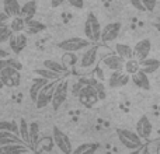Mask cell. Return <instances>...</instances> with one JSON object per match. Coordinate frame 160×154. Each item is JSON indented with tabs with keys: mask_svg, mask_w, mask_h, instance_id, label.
<instances>
[{
	"mask_svg": "<svg viewBox=\"0 0 160 154\" xmlns=\"http://www.w3.org/2000/svg\"><path fill=\"white\" fill-rule=\"evenodd\" d=\"M34 73H35L37 76L44 77V79H47V80H59V79H62V76L59 75V73L52 72V70L47 69V67H42V69H35V70H34Z\"/></svg>",
	"mask_w": 160,
	"mask_h": 154,
	"instance_id": "cell-31",
	"label": "cell"
},
{
	"mask_svg": "<svg viewBox=\"0 0 160 154\" xmlns=\"http://www.w3.org/2000/svg\"><path fill=\"white\" fill-rule=\"evenodd\" d=\"M18 136L21 137V140L28 146V122L24 118L20 119L18 122Z\"/></svg>",
	"mask_w": 160,
	"mask_h": 154,
	"instance_id": "cell-33",
	"label": "cell"
},
{
	"mask_svg": "<svg viewBox=\"0 0 160 154\" xmlns=\"http://www.w3.org/2000/svg\"><path fill=\"white\" fill-rule=\"evenodd\" d=\"M91 42L87 38H82V36H72V38L63 39V41L58 42L56 46L59 49L65 51V52H80V51L86 49V48L90 45Z\"/></svg>",
	"mask_w": 160,
	"mask_h": 154,
	"instance_id": "cell-5",
	"label": "cell"
},
{
	"mask_svg": "<svg viewBox=\"0 0 160 154\" xmlns=\"http://www.w3.org/2000/svg\"><path fill=\"white\" fill-rule=\"evenodd\" d=\"M152 52V42L149 38L141 39L139 42H136V45L133 46V58H136L138 60L148 58Z\"/></svg>",
	"mask_w": 160,
	"mask_h": 154,
	"instance_id": "cell-13",
	"label": "cell"
},
{
	"mask_svg": "<svg viewBox=\"0 0 160 154\" xmlns=\"http://www.w3.org/2000/svg\"><path fill=\"white\" fill-rule=\"evenodd\" d=\"M32 150L25 143H8L0 146V153H30Z\"/></svg>",
	"mask_w": 160,
	"mask_h": 154,
	"instance_id": "cell-19",
	"label": "cell"
},
{
	"mask_svg": "<svg viewBox=\"0 0 160 154\" xmlns=\"http://www.w3.org/2000/svg\"><path fill=\"white\" fill-rule=\"evenodd\" d=\"M94 73H96V77H97V79L101 80V81L105 79V77H104V73H102V70L100 69V67H97V66L94 67Z\"/></svg>",
	"mask_w": 160,
	"mask_h": 154,
	"instance_id": "cell-42",
	"label": "cell"
},
{
	"mask_svg": "<svg viewBox=\"0 0 160 154\" xmlns=\"http://www.w3.org/2000/svg\"><path fill=\"white\" fill-rule=\"evenodd\" d=\"M6 58H8V52L4 49H0V59H6Z\"/></svg>",
	"mask_w": 160,
	"mask_h": 154,
	"instance_id": "cell-44",
	"label": "cell"
},
{
	"mask_svg": "<svg viewBox=\"0 0 160 154\" xmlns=\"http://www.w3.org/2000/svg\"><path fill=\"white\" fill-rule=\"evenodd\" d=\"M48 81H49V80L44 79V77H41V76L35 77V79L32 80V84H31V87H30V98H31V101H35L37 95H38V91L41 90L42 85H45Z\"/></svg>",
	"mask_w": 160,
	"mask_h": 154,
	"instance_id": "cell-25",
	"label": "cell"
},
{
	"mask_svg": "<svg viewBox=\"0 0 160 154\" xmlns=\"http://www.w3.org/2000/svg\"><path fill=\"white\" fill-rule=\"evenodd\" d=\"M158 20H160V16H159V17H158Z\"/></svg>",
	"mask_w": 160,
	"mask_h": 154,
	"instance_id": "cell-49",
	"label": "cell"
},
{
	"mask_svg": "<svg viewBox=\"0 0 160 154\" xmlns=\"http://www.w3.org/2000/svg\"><path fill=\"white\" fill-rule=\"evenodd\" d=\"M8 143H24L18 135L13 132H7V130H0V146Z\"/></svg>",
	"mask_w": 160,
	"mask_h": 154,
	"instance_id": "cell-27",
	"label": "cell"
},
{
	"mask_svg": "<svg viewBox=\"0 0 160 154\" xmlns=\"http://www.w3.org/2000/svg\"><path fill=\"white\" fill-rule=\"evenodd\" d=\"M56 81L58 80H49L45 85H42V88L38 91V95L35 98V105L38 109H42V108L48 107L51 104V99H52V94H53V88L56 85Z\"/></svg>",
	"mask_w": 160,
	"mask_h": 154,
	"instance_id": "cell-7",
	"label": "cell"
},
{
	"mask_svg": "<svg viewBox=\"0 0 160 154\" xmlns=\"http://www.w3.org/2000/svg\"><path fill=\"white\" fill-rule=\"evenodd\" d=\"M38 139H39V123L34 121L31 123H28V147L32 152H35Z\"/></svg>",
	"mask_w": 160,
	"mask_h": 154,
	"instance_id": "cell-18",
	"label": "cell"
},
{
	"mask_svg": "<svg viewBox=\"0 0 160 154\" xmlns=\"http://www.w3.org/2000/svg\"><path fill=\"white\" fill-rule=\"evenodd\" d=\"M10 20H11V17L7 16L4 11H2V13H0V27L8 25V24H10Z\"/></svg>",
	"mask_w": 160,
	"mask_h": 154,
	"instance_id": "cell-39",
	"label": "cell"
},
{
	"mask_svg": "<svg viewBox=\"0 0 160 154\" xmlns=\"http://www.w3.org/2000/svg\"><path fill=\"white\" fill-rule=\"evenodd\" d=\"M65 2H66V0H51V6H52V7H59V6H62Z\"/></svg>",
	"mask_w": 160,
	"mask_h": 154,
	"instance_id": "cell-43",
	"label": "cell"
},
{
	"mask_svg": "<svg viewBox=\"0 0 160 154\" xmlns=\"http://www.w3.org/2000/svg\"><path fill=\"white\" fill-rule=\"evenodd\" d=\"M45 28H47V25L44 24V22L38 21V20H27L25 21V30H27V32L30 34V35H34V34H39L41 31H44Z\"/></svg>",
	"mask_w": 160,
	"mask_h": 154,
	"instance_id": "cell-26",
	"label": "cell"
},
{
	"mask_svg": "<svg viewBox=\"0 0 160 154\" xmlns=\"http://www.w3.org/2000/svg\"><path fill=\"white\" fill-rule=\"evenodd\" d=\"M98 149H100L98 143H82L80 146L76 147L72 153H75V154H91Z\"/></svg>",
	"mask_w": 160,
	"mask_h": 154,
	"instance_id": "cell-28",
	"label": "cell"
},
{
	"mask_svg": "<svg viewBox=\"0 0 160 154\" xmlns=\"http://www.w3.org/2000/svg\"><path fill=\"white\" fill-rule=\"evenodd\" d=\"M0 80H2L4 87L16 88L21 83V73L18 69H14L11 66H6L0 72Z\"/></svg>",
	"mask_w": 160,
	"mask_h": 154,
	"instance_id": "cell-8",
	"label": "cell"
},
{
	"mask_svg": "<svg viewBox=\"0 0 160 154\" xmlns=\"http://www.w3.org/2000/svg\"><path fill=\"white\" fill-rule=\"evenodd\" d=\"M78 60H79V58L76 56L75 52H68L66 51V53L62 55V63H63L69 70L78 65Z\"/></svg>",
	"mask_w": 160,
	"mask_h": 154,
	"instance_id": "cell-30",
	"label": "cell"
},
{
	"mask_svg": "<svg viewBox=\"0 0 160 154\" xmlns=\"http://www.w3.org/2000/svg\"><path fill=\"white\" fill-rule=\"evenodd\" d=\"M117 136L118 140L125 149L131 150V152H138L142 146H143V139L138 135L136 132H131L128 129H117Z\"/></svg>",
	"mask_w": 160,
	"mask_h": 154,
	"instance_id": "cell-2",
	"label": "cell"
},
{
	"mask_svg": "<svg viewBox=\"0 0 160 154\" xmlns=\"http://www.w3.org/2000/svg\"><path fill=\"white\" fill-rule=\"evenodd\" d=\"M114 52L117 55H119L121 58H124L125 60L129 58H133V48L128 44H121V42H117L114 45Z\"/></svg>",
	"mask_w": 160,
	"mask_h": 154,
	"instance_id": "cell-24",
	"label": "cell"
},
{
	"mask_svg": "<svg viewBox=\"0 0 160 154\" xmlns=\"http://www.w3.org/2000/svg\"><path fill=\"white\" fill-rule=\"evenodd\" d=\"M131 80L132 83L136 85V87L142 88V90H150V80H149V76L146 75L145 72H142L141 69L138 72H135L133 75H131Z\"/></svg>",
	"mask_w": 160,
	"mask_h": 154,
	"instance_id": "cell-17",
	"label": "cell"
},
{
	"mask_svg": "<svg viewBox=\"0 0 160 154\" xmlns=\"http://www.w3.org/2000/svg\"><path fill=\"white\" fill-rule=\"evenodd\" d=\"M153 132V125L150 122L149 116L148 115H142L138 119V123H136V133L141 136L143 140H149L150 136Z\"/></svg>",
	"mask_w": 160,
	"mask_h": 154,
	"instance_id": "cell-11",
	"label": "cell"
},
{
	"mask_svg": "<svg viewBox=\"0 0 160 154\" xmlns=\"http://www.w3.org/2000/svg\"><path fill=\"white\" fill-rule=\"evenodd\" d=\"M97 49H98V45L97 44H90L86 49H83L82 56H80L78 60V66L80 70L90 72V70H93L97 66V62H98Z\"/></svg>",
	"mask_w": 160,
	"mask_h": 154,
	"instance_id": "cell-1",
	"label": "cell"
},
{
	"mask_svg": "<svg viewBox=\"0 0 160 154\" xmlns=\"http://www.w3.org/2000/svg\"><path fill=\"white\" fill-rule=\"evenodd\" d=\"M153 27L156 28V31H158V32H160V20L158 22H155V24H153Z\"/></svg>",
	"mask_w": 160,
	"mask_h": 154,
	"instance_id": "cell-45",
	"label": "cell"
},
{
	"mask_svg": "<svg viewBox=\"0 0 160 154\" xmlns=\"http://www.w3.org/2000/svg\"><path fill=\"white\" fill-rule=\"evenodd\" d=\"M27 44V35L22 32H13V35L8 39V45H10V49L13 51V53H20L22 49H25Z\"/></svg>",
	"mask_w": 160,
	"mask_h": 154,
	"instance_id": "cell-14",
	"label": "cell"
},
{
	"mask_svg": "<svg viewBox=\"0 0 160 154\" xmlns=\"http://www.w3.org/2000/svg\"><path fill=\"white\" fill-rule=\"evenodd\" d=\"M52 139L53 143H55V147L63 154H70L73 152V146L72 142H70L69 136L65 132H62V129H59L58 126L52 128Z\"/></svg>",
	"mask_w": 160,
	"mask_h": 154,
	"instance_id": "cell-6",
	"label": "cell"
},
{
	"mask_svg": "<svg viewBox=\"0 0 160 154\" xmlns=\"http://www.w3.org/2000/svg\"><path fill=\"white\" fill-rule=\"evenodd\" d=\"M82 87H83L82 83H80V81H76L75 84L70 87V93H72V95H73V97H78V94H79V91L82 90Z\"/></svg>",
	"mask_w": 160,
	"mask_h": 154,
	"instance_id": "cell-40",
	"label": "cell"
},
{
	"mask_svg": "<svg viewBox=\"0 0 160 154\" xmlns=\"http://www.w3.org/2000/svg\"><path fill=\"white\" fill-rule=\"evenodd\" d=\"M78 98H79L80 104H82L84 108H88V109L93 108L94 105L100 101L94 85H84V87H82V90H80L79 94H78Z\"/></svg>",
	"mask_w": 160,
	"mask_h": 154,
	"instance_id": "cell-9",
	"label": "cell"
},
{
	"mask_svg": "<svg viewBox=\"0 0 160 154\" xmlns=\"http://www.w3.org/2000/svg\"><path fill=\"white\" fill-rule=\"evenodd\" d=\"M73 8H78V10H82L84 8V0H66Z\"/></svg>",
	"mask_w": 160,
	"mask_h": 154,
	"instance_id": "cell-38",
	"label": "cell"
},
{
	"mask_svg": "<svg viewBox=\"0 0 160 154\" xmlns=\"http://www.w3.org/2000/svg\"><path fill=\"white\" fill-rule=\"evenodd\" d=\"M68 94H69V81H68V79L62 77L56 81V85L53 88L52 99H51V105H52L53 111H58L66 102Z\"/></svg>",
	"mask_w": 160,
	"mask_h": 154,
	"instance_id": "cell-3",
	"label": "cell"
},
{
	"mask_svg": "<svg viewBox=\"0 0 160 154\" xmlns=\"http://www.w3.org/2000/svg\"><path fill=\"white\" fill-rule=\"evenodd\" d=\"M55 149V143H53L52 136H44V137L38 139L35 152L34 153H41V152H53Z\"/></svg>",
	"mask_w": 160,
	"mask_h": 154,
	"instance_id": "cell-22",
	"label": "cell"
},
{
	"mask_svg": "<svg viewBox=\"0 0 160 154\" xmlns=\"http://www.w3.org/2000/svg\"><path fill=\"white\" fill-rule=\"evenodd\" d=\"M139 69L142 72H145L146 75H152V73L158 72L160 69V60L156 58H145L142 60H139Z\"/></svg>",
	"mask_w": 160,
	"mask_h": 154,
	"instance_id": "cell-16",
	"label": "cell"
},
{
	"mask_svg": "<svg viewBox=\"0 0 160 154\" xmlns=\"http://www.w3.org/2000/svg\"><path fill=\"white\" fill-rule=\"evenodd\" d=\"M8 27L11 28V31H13V32H22V31L25 30V20L22 18L21 16L11 17Z\"/></svg>",
	"mask_w": 160,
	"mask_h": 154,
	"instance_id": "cell-29",
	"label": "cell"
},
{
	"mask_svg": "<svg viewBox=\"0 0 160 154\" xmlns=\"http://www.w3.org/2000/svg\"><path fill=\"white\" fill-rule=\"evenodd\" d=\"M84 38H87L91 44L100 42V34H101V25H100L98 18L94 13H88L87 18L84 21Z\"/></svg>",
	"mask_w": 160,
	"mask_h": 154,
	"instance_id": "cell-4",
	"label": "cell"
},
{
	"mask_svg": "<svg viewBox=\"0 0 160 154\" xmlns=\"http://www.w3.org/2000/svg\"><path fill=\"white\" fill-rule=\"evenodd\" d=\"M44 67H47V69L52 70V72H56L59 73L62 77H66V75H69L70 70L68 69L66 66H65L62 62H56V60H51V59H47V60H44Z\"/></svg>",
	"mask_w": 160,
	"mask_h": 154,
	"instance_id": "cell-21",
	"label": "cell"
},
{
	"mask_svg": "<svg viewBox=\"0 0 160 154\" xmlns=\"http://www.w3.org/2000/svg\"><path fill=\"white\" fill-rule=\"evenodd\" d=\"M129 83V75L124 73L122 70H111V75L108 77V85L111 88L125 87Z\"/></svg>",
	"mask_w": 160,
	"mask_h": 154,
	"instance_id": "cell-12",
	"label": "cell"
},
{
	"mask_svg": "<svg viewBox=\"0 0 160 154\" xmlns=\"http://www.w3.org/2000/svg\"><path fill=\"white\" fill-rule=\"evenodd\" d=\"M11 35H13V31H11V28L8 27V25L0 27V45L8 42V39H10Z\"/></svg>",
	"mask_w": 160,
	"mask_h": 154,
	"instance_id": "cell-35",
	"label": "cell"
},
{
	"mask_svg": "<svg viewBox=\"0 0 160 154\" xmlns=\"http://www.w3.org/2000/svg\"><path fill=\"white\" fill-rule=\"evenodd\" d=\"M4 85H3V83H2V80H0V88H3Z\"/></svg>",
	"mask_w": 160,
	"mask_h": 154,
	"instance_id": "cell-46",
	"label": "cell"
},
{
	"mask_svg": "<svg viewBox=\"0 0 160 154\" xmlns=\"http://www.w3.org/2000/svg\"><path fill=\"white\" fill-rule=\"evenodd\" d=\"M3 8L4 13L10 17L20 16V10H21V4L18 0H3Z\"/></svg>",
	"mask_w": 160,
	"mask_h": 154,
	"instance_id": "cell-23",
	"label": "cell"
},
{
	"mask_svg": "<svg viewBox=\"0 0 160 154\" xmlns=\"http://www.w3.org/2000/svg\"><path fill=\"white\" fill-rule=\"evenodd\" d=\"M121 22H108L105 27H101V34H100V42H102L104 45H107L108 42H112L118 38V35L121 34Z\"/></svg>",
	"mask_w": 160,
	"mask_h": 154,
	"instance_id": "cell-10",
	"label": "cell"
},
{
	"mask_svg": "<svg viewBox=\"0 0 160 154\" xmlns=\"http://www.w3.org/2000/svg\"><path fill=\"white\" fill-rule=\"evenodd\" d=\"M94 88H96V93H97V95H98V98L104 99L105 98V85H104V83H102L101 80H98V81L96 83V85H94Z\"/></svg>",
	"mask_w": 160,
	"mask_h": 154,
	"instance_id": "cell-36",
	"label": "cell"
},
{
	"mask_svg": "<svg viewBox=\"0 0 160 154\" xmlns=\"http://www.w3.org/2000/svg\"><path fill=\"white\" fill-rule=\"evenodd\" d=\"M158 135L160 136V128H159V129H158Z\"/></svg>",
	"mask_w": 160,
	"mask_h": 154,
	"instance_id": "cell-48",
	"label": "cell"
},
{
	"mask_svg": "<svg viewBox=\"0 0 160 154\" xmlns=\"http://www.w3.org/2000/svg\"><path fill=\"white\" fill-rule=\"evenodd\" d=\"M158 153H160V142H159V147H158Z\"/></svg>",
	"mask_w": 160,
	"mask_h": 154,
	"instance_id": "cell-47",
	"label": "cell"
},
{
	"mask_svg": "<svg viewBox=\"0 0 160 154\" xmlns=\"http://www.w3.org/2000/svg\"><path fill=\"white\" fill-rule=\"evenodd\" d=\"M129 3L133 6V8H136V10H139V11H146L141 0H129Z\"/></svg>",
	"mask_w": 160,
	"mask_h": 154,
	"instance_id": "cell-41",
	"label": "cell"
},
{
	"mask_svg": "<svg viewBox=\"0 0 160 154\" xmlns=\"http://www.w3.org/2000/svg\"><path fill=\"white\" fill-rule=\"evenodd\" d=\"M125 73H128V75H133L135 72H138L139 70V60L136 58H129L127 59V60L124 62V69Z\"/></svg>",
	"mask_w": 160,
	"mask_h": 154,
	"instance_id": "cell-32",
	"label": "cell"
},
{
	"mask_svg": "<svg viewBox=\"0 0 160 154\" xmlns=\"http://www.w3.org/2000/svg\"><path fill=\"white\" fill-rule=\"evenodd\" d=\"M37 14V2L35 0H28L24 4L21 6V10H20V16L27 21V20L34 18V16Z\"/></svg>",
	"mask_w": 160,
	"mask_h": 154,
	"instance_id": "cell-20",
	"label": "cell"
},
{
	"mask_svg": "<svg viewBox=\"0 0 160 154\" xmlns=\"http://www.w3.org/2000/svg\"><path fill=\"white\" fill-rule=\"evenodd\" d=\"M0 130H7L18 135V123L16 121H0Z\"/></svg>",
	"mask_w": 160,
	"mask_h": 154,
	"instance_id": "cell-34",
	"label": "cell"
},
{
	"mask_svg": "<svg viewBox=\"0 0 160 154\" xmlns=\"http://www.w3.org/2000/svg\"><path fill=\"white\" fill-rule=\"evenodd\" d=\"M142 4H143L145 10L146 11H153L156 7V4H158V0H141Z\"/></svg>",
	"mask_w": 160,
	"mask_h": 154,
	"instance_id": "cell-37",
	"label": "cell"
},
{
	"mask_svg": "<svg viewBox=\"0 0 160 154\" xmlns=\"http://www.w3.org/2000/svg\"><path fill=\"white\" fill-rule=\"evenodd\" d=\"M124 62H125V59L121 58L119 55H117L115 52L110 53V55L104 56L101 59L102 66L107 67L108 70H122L124 69Z\"/></svg>",
	"mask_w": 160,
	"mask_h": 154,
	"instance_id": "cell-15",
	"label": "cell"
}]
</instances>
